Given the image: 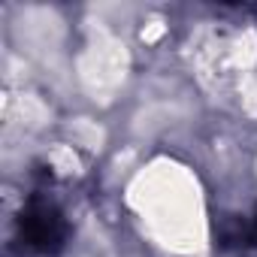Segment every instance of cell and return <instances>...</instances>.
<instances>
[{
	"mask_svg": "<svg viewBox=\"0 0 257 257\" xmlns=\"http://www.w3.org/2000/svg\"><path fill=\"white\" fill-rule=\"evenodd\" d=\"M64 239H67V221L58 203H52L49 197H34L22 212V245L37 254H55L61 251Z\"/></svg>",
	"mask_w": 257,
	"mask_h": 257,
	"instance_id": "cell-1",
	"label": "cell"
},
{
	"mask_svg": "<svg viewBox=\"0 0 257 257\" xmlns=\"http://www.w3.org/2000/svg\"><path fill=\"white\" fill-rule=\"evenodd\" d=\"M227 248H236L239 257H257V209L245 218H236L221 233Z\"/></svg>",
	"mask_w": 257,
	"mask_h": 257,
	"instance_id": "cell-2",
	"label": "cell"
}]
</instances>
